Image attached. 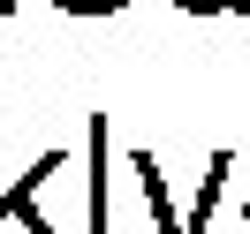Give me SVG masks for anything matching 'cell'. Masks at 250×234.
<instances>
[{"label": "cell", "mask_w": 250, "mask_h": 234, "mask_svg": "<svg viewBox=\"0 0 250 234\" xmlns=\"http://www.w3.org/2000/svg\"><path fill=\"white\" fill-rule=\"evenodd\" d=\"M53 8H68V16H114V8H129V0H53Z\"/></svg>", "instance_id": "6da1fadb"}, {"label": "cell", "mask_w": 250, "mask_h": 234, "mask_svg": "<svg viewBox=\"0 0 250 234\" xmlns=\"http://www.w3.org/2000/svg\"><path fill=\"white\" fill-rule=\"evenodd\" d=\"M174 8H189V16H220V8H228V16H243L250 0H174Z\"/></svg>", "instance_id": "7a4b0ae2"}]
</instances>
